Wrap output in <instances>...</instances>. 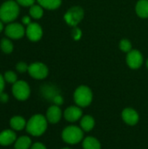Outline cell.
I'll list each match as a JSON object with an SVG mask.
<instances>
[{
    "instance_id": "9c48e42d",
    "label": "cell",
    "mask_w": 148,
    "mask_h": 149,
    "mask_svg": "<svg viewBox=\"0 0 148 149\" xmlns=\"http://www.w3.org/2000/svg\"><path fill=\"white\" fill-rule=\"evenodd\" d=\"M25 30L18 23H10L5 27V35L12 39H19L24 36Z\"/></svg>"
},
{
    "instance_id": "7c38bea8",
    "label": "cell",
    "mask_w": 148,
    "mask_h": 149,
    "mask_svg": "<svg viewBox=\"0 0 148 149\" xmlns=\"http://www.w3.org/2000/svg\"><path fill=\"white\" fill-rule=\"evenodd\" d=\"M61 118H62V111L58 107V106L54 105L48 108L46 112V119L48 122L51 124H56L61 120Z\"/></svg>"
},
{
    "instance_id": "d4e9b609",
    "label": "cell",
    "mask_w": 148,
    "mask_h": 149,
    "mask_svg": "<svg viewBox=\"0 0 148 149\" xmlns=\"http://www.w3.org/2000/svg\"><path fill=\"white\" fill-rule=\"evenodd\" d=\"M28 68H29V65H27L26 63L24 62H18L17 65H16V69L18 72H21V73H24L25 72L28 71Z\"/></svg>"
},
{
    "instance_id": "277c9868",
    "label": "cell",
    "mask_w": 148,
    "mask_h": 149,
    "mask_svg": "<svg viewBox=\"0 0 148 149\" xmlns=\"http://www.w3.org/2000/svg\"><path fill=\"white\" fill-rule=\"evenodd\" d=\"M74 101L80 107H88L92 101V92L86 86H79L74 92Z\"/></svg>"
},
{
    "instance_id": "4316f807",
    "label": "cell",
    "mask_w": 148,
    "mask_h": 149,
    "mask_svg": "<svg viewBox=\"0 0 148 149\" xmlns=\"http://www.w3.org/2000/svg\"><path fill=\"white\" fill-rule=\"evenodd\" d=\"M81 35H82L81 31H80L79 28L74 27V28H73V30H72V36L73 39H75V40H79V39L81 38Z\"/></svg>"
},
{
    "instance_id": "44dd1931",
    "label": "cell",
    "mask_w": 148,
    "mask_h": 149,
    "mask_svg": "<svg viewBox=\"0 0 148 149\" xmlns=\"http://www.w3.org/2000/svg\"><path fill=\"white\" fill-rule=\"evenodd\" d=\"M30 15L35 19H39L44 15L43 7L39 4H33L30 8Z\"/></svg>"
},
{
    "instance_id": "7a4b0ae2",
    "label": "cell",
    "mask_w": 148,
    "mask_h": 149,
    "mask_svg": "<svg viewBox=\"0 0 148 149\" xmlns=\"http://www.w3.org/2000/svg\"><path fill=\"white\" fill-rule=\"evenodd\" d=\"M19 14V7L17 1L8 0L0 6V19L4 23H11Z\"/></svg>"
},
{
    "instance_id": "e0dca14e",
    "label": "cell",
    "mask_w": 148,
    "mask_h": 149,
    "mask_svg": "<svg viewBox=\"0 0 148 149\" xmlns=\"http://www.w3.org/2000/svg\"><path fill=\"white\" fill-rule=\"evenodd\" d=\"M94 125H95L94 119L90 115H85L80 122L81 128L85 132H90L94 127Z\"/></svg>"
},
{
    "instance_id": "9a60e30c",
    "label": "cell",
    "mask_w": 148,
    "mask_h": 149,
    "mask_svg": "<svg viewBox=\"0 0 148 149\" xmlns=\"http://www.w3.org/2000/svg\"><path fill=\"white\" fill-rule=\"evenodd\" d=\"M135 10L137 15L141 18L148 17V0H139L136 3Z\"/></svg>"
},
{
    "instance_id": "5b68a950",
    "label": "cell",
    "mask_w": 148,
    "mask_h": 149,
    "mask_svg": "<svg viewBox=\"0 0 148 149\" xmlns=\"http://www.w3.org/2000/svg\"><path fill=\"white\" fill-rule=\"evenodd\" d=\"M84 16H85V11L82 7L72 6L66 11L64 18L67 24L72 27H76L82 21Z\"/></svg>"
},
{
    "instance_id": "ac0fdd59",
    "label": "cell",
    "mask_w": 148,
    "mask_h": 149,
    "mask_svg": "<svg viewBox=\"0 0 148 149\" xmlns=\"http://www.w3.org/2000/svg\"><path fill=\"white\" fill-rule=\"evenodd\" d=\"M37 1L39 5H41L43 8L47 10H56L62 3V0H37Z\"/></svg>"
},
{
    "instance_id": "8992f818",
    "label": "cell",
    "mask_w": 148,
    "mask_h": 149,
    "mask_svg": "<svg viewBox=\"0 0 148 149\" xmlns=\"http://www.w3.org/2000/svg\"><path fill=\"white\" fill-rule=\"evenodd\" d=\"M12 93L17 100L24 101L29 98L31 94V89L29 85L25 81L17 80L16 83L13 84Z\"/></svg>"
},
{
    "instance_id": "836d02e7",
    "label": "cell",
    "mask_w": 148,
    "mask_h": 149,
    "mask_svg": "<svg viewBox=\"0 0 148 149\" xmlns=\"http://www.w3.org/2000/svg\"><path fill=\"white\" fill-rule=\"evenodd\" d=\"M147 69H148V59H147Z\"/></svg>"
},
{
    "instance_id": "2e32d148",
    "label": "cell",
    "mask_w": 148,
    "mask_h": 149,
    "mask_svg": "<svg viewBox=\"0 0 148 149\" xmlns=\"http://www.w3.org/2000/svg\"><path fill=\"white\" fill-rule=\"evenodd\" d=\"M27 122L21 116H14L10 120V125L12 129L16 131H21L26 127Z\"/></svg>"
},
{
    "instance_id": "30bf717a",
    "label": "cell",
    "mask_w": 148,
    "mask_h": 149,
    "mask_svg": "<svg viewBox=\"0 0 148 149\" xmlns=\"http://www.w3.org/2000/svg\"><path fill=\"white\" fill-rule=\"evenodd\" d=\"M27 38L32 41L37 42L41 39L43 36V30L42 27L38 23H31L27 25L26 31H25Z\"/></svg>"
},
{
    "instance_id": "6da1fadb",
    "label": "cell",
    "mask_w": 148,
    "mask_h": 149,
    "mask_svg": "<svg viewBox=\"0 0 148 149\" xmlns=\"http://www.w3.org/2000/svg\"><path fill=\"white\" fill-rule=\"evenodd\" d=\"M47 119L42 114L33 115L26 124L27 132L32 136H40L47 129Z\"/></svg>"
},
{
    "instance_id": "603a6c76",
    "label": "cell",
    "mask_w": 148,
    "mask_h": 149,
    "mask_svg": "<svg viewBox=\"0 0 148 149\" xmlns=\"http://www.w3.org/2000/svg\"><path fill=\"white\" fill-rule=\"evenodd\" d=\"M119 45H120V49L122 52H127L128 53L129 52H131L133 50V45H132L131 41L126 39V38L120 40Z\"/></svg>"
},
{
    "instance_id": "e575fe53",
    "label": "cell",
    "mask_w": 148,
    "mask_h": 149,
    "mask_svg": "<svg viewBox=\"0 0 148 149\" xmlns=\"http://www.w3.org/2000/svg\"><path fill=\"white\" fill-rule=\"evenodd\" d=\"M62 149H71V148H62Z\"/></svg>"
},
{
    "instance_id": "3957f363",
    "label": "cell",
    "mask_w": 148,
    "mask_h": 149,
    "mask_svg": "<svg viewBox=\"0 0 148 149\" xmlns=\"http://www.w3.org/2000/svg\"><path fill=\"white\" fill-rule=\"evenodd\" d=\"M84 137V131L76 126H69L62 132V139L65 142L74 145L80 142Z\"/></svg>"
},
{
    "instance_id": "ba28073f",
    "label": "cell",
    "mask_w": 148,
    "mask_h": 149,
    "mask_svg": "<svg viewBox=\"0 0 148 149\" xmlns=\"http://www.w3.org/2000/svg\"><path fill=\"white\" fill-rule=\"evenodd\" d=\"M143 56L142 53L135 49H133L127 53L126 56V64L131 69H139L143 64Z\"/></svg>"
},
{
    "instance_id": "f546056e",
    "label": "cell",
    "mask_w": 148,
    "mask_h": 149,
    "mask_svg": "<svg viewBox=\"0 0 148 149\" xmlns=\"http://www.w3.org/2000/svg\"><path fill=\"white\" fill-rule=\"evenodd\" d=\"M31 149H46V148L44 144L40 142H36L31 147Z\"/></svg>"
},
{
    "instance_id": "7402d4cb",
    "label": "cell",
    "mask_w": 148,
    "mask_h": 149,
    "mask_svg": "<svg viewBox=\"0 0 148 149\" xmlns=\"http://www.w3.org/2000/svg\"><path fill=\"white\" fill-rule=\"evenodd\" d=\"M0 47H1L2 52L6 54H9L10 52H12V51H13V44L8 38H3L1 40Z\"/></svg>"
},
{
    "instance_id": "f1b7e54d",
    "label": "cell",
    "mask_w": 148,
    "mask_h": 149,
    "mask_svg": "<svg viewBox=\"0 0 148 149\" xmlns=\"http://www.w3.org/2000/svg\"><path fill=\"white\" fill-rule=\"evenodd\" d=\"M9 100V96H8V94L7 93H0V101L2 102V103H6L7 101Z\"/></svg>"
},
{
    "instance_id": "52a82bcc",
    "label": "cell",
    "mask_w": 148,
    "mask_h": 149,
    "mask_svg": "<svg viewBox=\"0 0 148 149\" xmlns=\"http://www.w3.org/2000/svg\"><path fill=\"white\" fill-rule=\"evenodd\" d=\"M28 72L33 79H44L48 76L49 70H48V67L44 63L35 62L29 65Z\"/></svg>"
},
{
    "instance_id": "d6986e66",
    "label": "cell",
    "mask_w": 148,
    "mask_h": 149,
    "mask_svg": "<svg viewBox=\"0 0 148 149\" xmlns=\"http://www.w3.org/2000/svg\"><path fill=\"white\" fill-rule=\"evenodd\" d=\"M83 148L84 149H100V142L93 137H86L83 141Z\"/></svg>"
},
{
    "instance_id": "cb8c5ba5",
    "label": "cell",
    "mask_w": 148,
    "mask_h": 149,
    "mask_svg": "<svg viewBox=\"0 0 148 149\" xmlns=\"http://www.w3.org/2000/svg\"><path fill=\"white\" fill-rule=\"evenodd\" d=\"M4 79L8 82V83H10V84H14L17 81V74L12 72V71H8L4 73Z\"/></svg>"
},
{
    "instance_id": "4dcf8cb0",
    "label": "cell",
    "mask_w": 148,
    "mask_h": 149,
    "mask_svg": "<svg viewBox=\"0 0 148 149\" xmlns=\"http://www.w3.org/2000/svg\"><path fill=\"white\" fill-rule=\"evenodd\" d=\"M4 89V77L0 74V93H3Z\"/></svg>"
},
{
    "instance_id": "484cf974",
    "label": "cell",
    "mask_w": 148,
    "mask_h": 149,
    "mask_svg": "<svg viewBox=\"0 0 148 149\" xmlns=\"http://www.w3.org/2000/svg\"><path fill=\"white\" fill-rule=\"evenodd\" d=\"M16 1L19 5L24 7H29V6L31 7L35 3V0H16Z\"/></svg>"
},
{
    "instance_id": "d6a6232c",
    "label": "cell",
    "mask_w": 148,
    "mask_h": 149,
    "mask_svg": "<svg viewBox=\"0 0 148 149\" xmlns=\"http://www.w3.org/2000/svg\"><path fill=\"white\" fill-rule=\"evenodd\" d=\"M3 21L0 19V32L3 31Z\"/></svg>"
},
{
    "instance_id": "4fadbf2b",
    "label": "cell",
    "mask_w": 148,
    "mask_h": 149,
    "mask_svg": "<svg viewBox=\"0 0 148 149\" xmlns=\"http://www.w3.org/2000/svg\"><path fill=\"white\" fill-rule=\"evenodd\" d=\"M122 119L123 120L130 125V126H134L139 122V114L138 113L133 109V108H126L122 112Z\"/></svg>"
},
{
    "instance_id": "83f0119b",
    "label": "cell",
    "mask_w": 148,
    "mask_h": 149,
    "mask_svg": "<svg viewBox=\"0 0 148 149\" xmlns=\"http://www.w3.org/2000/svg\"><path fill=\"white\" fill-rule=\"evenodd\" d=\"M53 102L55 103V105L57 106H59V105H62L63 104V98L61 95H55L53 97Z\"/></svg>"
},
{
    "instance_id": "8fae6325",
    "label": "cell",
    "mask_w": 148,
    "mask_h": 149,
    "mask_svg": "<svg viewBox=\"0 0 148 149\" xmlns=\"http://www.w3.org/2000/svg\"><path fill=\"white\" fill-rule=\"evenodd\" d=\"M83 115V112L81 108L79 107H69L65 109L64 113V116L66 120L70 122H75L79 120Z\"/></svg>"
},
{
    "instance_id": "1f68e13d",
    "label": "cell",
    "mask_w": 148,
    "mask_h": 149,
    "mask_svg": "<svg viewBox=\"0 0 148 149\" xmlns=\"http://www.w3.org/2000/svg\"><path fill=\"white\" fill-rule=\"evenodd\" d=\"M22 21H23V23H24V24H27V25L31 24V18H30V17H28V16L24 17L23 19H22Z\"/></svg>"
},
{
    "instance_id": "5bb4252c",
    "label": "cell",
    "mask_w": 148,
    "mask_h": 149,
    "mask_svg": "<svg viewBox=\"0 0 148 149\" xmlns=\"http://www.w3.org/2000/svg\"><path fill=\"white\" fill-rule=\"evenodd\" d=\"M17 140L16 134L12 130H4L0 133V145L10 146L14 143Z\"/></svg>"
},
{
    "instance_id": "ffe728a7",
    "label": "cell",
    "mask_w": 148,
    "mask_h": 149,
    "mask_svg": "<svg viewBox=\"0 0 148 149\" xmlns=\"http://www.w3.org/2000/svg\"><path fill=\"white\" fill-rule=\"evenodd\" d=\"M31 146V141L28 136H21L15 141V149H29Z\"/></svg>"
}]
</instances>
